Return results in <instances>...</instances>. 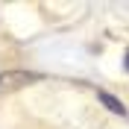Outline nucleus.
Instances as JSON below:
<instances>
[{
    "label": "nucleus",
    "mask_w": 129,
    "mask_h": 129,
    "mask_svg": "<svg viewBox=\"0 0 129 129\" xmlns=\"http://www.w3.org/2000/svg\"><path fill=\"white\" fill-rule=\"evenodd\" d=\"M41 73H29V71H6L3 76H0V91L3 94H9V91H21L26 88V85H32V82H38Z\"/></svg>",
    "instance_id": "1"
},
{
    "label": "nucleus",
    "mask_w": 129,
    "mask_h": 129,
    "mask_svg": "<svg viewBox=\"0 0 129 129\" xmlns=\"http://www.w3.org/2000/svg\"><path fill=\"white\" fill-rule=\"evenodd\" d=\"M97 97H100V103H103L106 109H109V112L120 114V117H123V114H126V109H123V103H120V100H117V97H112V94H109V91H97Z\"/></svg>",
    "instance_id": "2"
},
{
    "label": "nucleus",
    "mask_w": 129,
    "mask_h": 129,
    "mask_svg": "<svg viewBox=\"0 0 129 129\" xmlns=\"http://www.w3.org/2000/svg\"><path fill=\"white\" fill-rule=\"evenodd\" d=\"M126 71H129V53H126Z\"/></svg>",
    "instance_id": "3"
}]
</instances>
